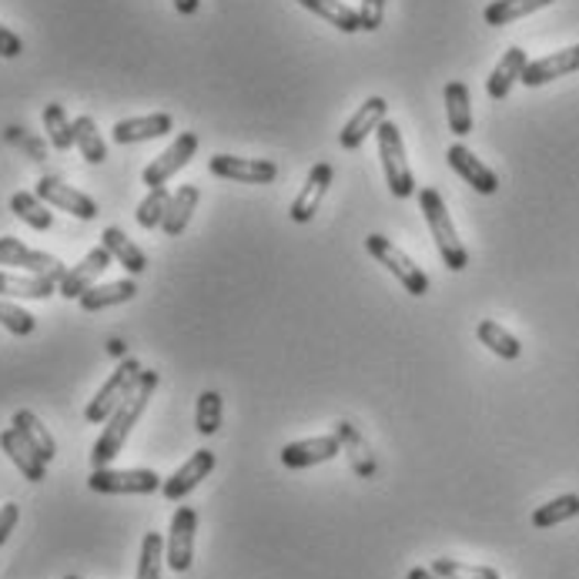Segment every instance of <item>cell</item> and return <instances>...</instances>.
Masks as SVG:
<instances>
[{"instance_id": "cell-1", "label": "cell", "mask_w": 579, "mask_h": 579, "mask_svg": "<svg viewBox=\"0 0 579 579\" xmlns=\"http://www.w3.org/2000/svg\"><path fill=\"white\" fill-rule=\"evenodd\" d=\"M154 389H157V372H148V369H144L138 389L114 408V416L105 423V433L98 436V443H95V449H91V466H95V469H105V466H111V462L121 456V449H124L131 429H134V426L141 423V416H144V408H148Z\"/></svg>"}, {"instance_id": "cell-2", "label": "cell", "mask_w": 579, "mask_h": 579, "mask_svg": "<svg viewBox=\"0 0 579 579\" xmlns=\"http://www.w3.org/2000/svg\"><path fill=\"white\" fill-rule=\"evenodd\" d=\"M416 195H419V208H423V215H426V225H429V231H433V238H436V248H439V255H443L446 269H449V272H466L469 252H466V244H462L459 234H456V225H452V215H449L443 195H439L436 188H419Z\"/></svg>"}, {"instance_id": "cell-3", "label": "cell", "mask_w": 579, "mask_h": 579, "mask_svg": "<svg viewBox=\"0 0 579 579\" xmlns=\"http://www.w3.org/2000/svg\"><path fill=\"white\" fill-rule=\"evenodd\" d=\"M375 141H379V157H382V172H385L389 192L395 198H412L419 188H416V178H412L408 161H405V141H402L398 124L382 121L379 131H375Z\"/></svg>"}, {"instance_id": "cell-4", "label": "cell", "mask_w": 579, "mask_h": 579, "mask_svg": "<svg viewBox=\"0 0 579 579\" xmlns=\"http://www.w3.org/2000/svg\"><path fill=\"white\" fill-rule=\"evenodd\" d=\"M365 252H369L389 275H395L398 285H402L408 295L423 298V295L429 292V275H426L416 262H412L398 244H392L385 234H369V238H365Z\"/></svg>"}, {"instance_id": "cell-5", "label": "cell", "mask_w": 579, "mask_h": 579, "mask_svg": "<svg viewBox=\"0 0 579 579\" xmlns=\"http://www.w3.org/2000/svg\"><path fill=\"white\" fill-rule=\"evenodd\" d=\"M141 372H144V369H141L138 359H124V362L111 372V379L98 389V395L88 402L85 419H88V423H108V419L114 416V408L138 389Z\"/></svg>"}, {"instance_id": "cell-6", "label": "cell", "mask_w": 579, "mask_h": 579, "mask_svg": "<svg viewBox=\"0 0 579 579\" xmlns=\"http://www.w3.org/2000/svg\"><path fill=\"white\" fill-rule=\"evenodd\" d=\"M88 485L95 492H105V495H148V492H157L164 482L154 469H95Z\"/></svg>"}, {"instance_id": "cell-7", "label": "cell", "mask_w": 579, "mask_h": 579, "mask_svg": "<svg viewBox=\"0 0 579 579\" xmlns=\"http://www.w3.org/2000/svg\"><path fill=\"white\" fill-rule=\"evenodd\" d=\"M195 151H198V134L182 131V134L141 172V182H144L148 188H164L182 168H188V161L195 157Z\"/></svg>"}, {"instance_id": "cell-8", "label": "cell", "mask_w": 579, "mask_h": 579, "mask_svg": "<svg viewBox=\"0 0 579 579\" xmlns=\"http://www.w3.org/2000/svg\"><path fill=\"white\" fill-rule=\"evenodd\" d=\"M208 172L225 182L238 185H272L278 178V164L265 157H234V154H215L208 161Z\"/></svg>"}, {"instance_id": "cell-9", "label": "cell", "mask_w": 579, "mask_h": 579, "mask_svg": "<svg viewBox=\"0 0 579 579\" xmlns=\"http://www.w3.org/2000/svg\"><path fill=\"white\" fill-rule=\"evenodd\" d=\"M0 265L21 269L28 275H44V278H54V282H61L67 275L61 259H54L47 252H34V248H28L18 238H0Z\"/></svg>"}, {"instance_id": "cell-10", "label": "cell", "mask_w": 579, "mask_h": 579, "mask_svg": "<svg viewBox=\"0 0 579 579\" xmlns=\"http://www.w3.org/2000/svg\"><path fill=\"white\" fill-rule=\"evenodd\" d=\"M195 529H198V513L192 506H178L172 516L168 543H164V559L175 572H188L195 559Z\"/></svg>"}, {"instance_id": "cell-11", "label": "cell", "mask_w": 579, "mask_h": 579, "mask_svg": "<svg viewBox=\"0 0 579 579\" xmlns=\"http://www.w3.org/2000/svg\"><path fill=\"white\" fill-rule=\"evenodd\" d=\"M47 208H57V211H67L80 221H95L98 218V201L85 192H77L57 178H41L37 182V192H34Z\"/></svg>"}, {"instance_id": "cell-12", "label": "cell", "mask_w": 579, "mask_h": 579, "mask_svg": "<svg viewBox=\"0 0 579 579\" xmlns=\"http://www.w3.org/2000/svg\"><path fill=\"white\" fill-rule=\"evenodd\" d=\"M111 262H114L111 252H108L105 244H98L95 252H88L85 259H80V262L61 278V288H57V292H61L64 298H80L88 288H95V282L111 269Z\"/></svg>"}, {"instance_id": "cell-13", "label": "cell", "mask_w": 579, "mask_h": 579, "mask_svg": "<svg viewBox=\"0 0 579 579\" xmlns=\"http://www.w3.org/2000/svg\"><path fill=\"white\" fill-rule=\"evenodd\" d=\"M215 452L211 449H198L182 469H175V476H168V479H164V485H161V495H164V500H168V503H182L185 500V495L201 482V479H208L211 476V469H215Z\"/></svg>"}, {"instance_id": "cell-14", "label": "cell", "mask_w": 579, "mask_h": 579, "mask_svg": "<svg viewBox=\"0 0 579 579\" xmlns=\"http://www.w3.org/2000/svg\"><path fill=\"white\" fill-rule=\"evenodd\" d=\"M446 161H449V168H452L466 185H472L479 195H495V192H500V178H495V172L489 168V164H482L466 144H452V148L446 151Z\"/></svg>"}, {"instance_id": "cell-15", "label": "cell", "mask_w": 579, "mask_h": 579, "mask_svg": "<svg viewBox=\"0 0 579 579\" xmlns=\"http://www.w3.org/2000/svg\"><path fill=\"white\" fill-rule=\"evenodd\" d=\"M332 178H336L332 164H325V161H318L315 168L308 172V178H305V185H302L298 198H295V201H292V208H288V215H292V221H295V225H308V221L315 218V211H318V205H321V198H325L328 185H332Z\"/></svg>"}, {"instance_id": "cell-16", "label": "cell", "mask_w": 579, "mask_h": 579, "mask_svg": "<svg viewBox=\"0 0 579 579\" xmlns=\"http://www.w3.org/2000/svg\"><path fill=\"white\" fill-rule=\"evenodd\" d=\"M385 114H389L385 98H369V101L346 121V128L339 131V144H342L346 151H359V148L369 141V134H375L379 124L389 121Z\"/></svg>"}, {"instance_id": "cell-17", "label": "cell", "mask_w": 579, "mask_h": 579, "mask_svg": "<svg viewBox=\"0 0 579 579\" xmlns=\"http://www.w3.org/2000/svg\"><path fill=\"white\" fill-rule=\"evenodd\" d=\"M342 452L339 436H315V439H302V443H288L282 449V462L288 469H312L318 462H328Z\"/></svg>"}, {"instance_id": "cell-18", "label": "cell", "mask_w": 579, "mask_h": 579, "mask_svg": "<svg viewBox=\"0 0 579 579\" xmlns=\"http://www.w3.org/2000/svg\"><path fill=\"white\" fill-rule=\"evenodd\" d=\"M572 70H579V44L566 47V51H556V54H546L539 61H529L526 70H523V85L539 88V85H549V80L566 77Z\"/></svg>"}, {"instance_id": "cell-19", "label": "cell", "mask_w": 579, "mask_h": 579, "mask_svg": "<svg viewBox=\"0 0 579 579\" xmlns=\"http://www.w3.org/2000/svg\"><path fill=\"white\" fill-rule=\"evenodd\" d=\"M175 128V118L172 114H144V118H124L114 124L111 138L118 144H141V141H154V138H164V134H172Z\"/></svg>"}, {"instance_id": "cell-20", "label": "cell", "mask_w": 579, "mask_h": 579, "mask_svg": "<svg viewBox=\"0 0 579 579\" xmlns=\"http://www.w3.org/2000/svg\"><path fill=\"white\" fill-rule=\"evenodd\" d=\"M526 64H529V54H526L523 47H510V51L503 54V61L492 67V74H489V80H485V95H489L492 101H506L516 80H523Z\"/></svg>"}, {"instance_id": "cell-21", "label": "cell", "mask_w": 579, "mask_h": 579, "mask_svg": "<svg viewBox=\"0 0 579 579\" xmlns=\"http://www.w3.org/2000/svg\"><path fill=\"white\" fill-rule=\"evenodd\" d=\"M0 449L8 452V459L24 472V479H31V482H41L44 476H47V462L37 456V449L11 426V429H4L0 433Z\"/></svg>"}, {"instance_id": "cell-22", "label": "cell", "mask_w": 579, "mask_h": 579, "mask_svg": "<svg viewBox=\"0 0 579 579\" xmlns=\"http://www.w3.org/2000/svg\"><path fill=\"white\" fill-rule=\"evenodd\" d=\"M101 244L111 252V259L128 272V275H141L148 269V255L141 252V248L121 231V228H105L101 234Z\"/></svg>"}, {"instance_id": "cell-23", "label": "cell", "mask_w": 579, "mask_h": 579, "mask_svg": "<svg viewBox=\"0 0 579 579\" xmlns=\"http://www.w3.org/2000/svg\"><path fill=\"white\" fill-rule=\"evenodd\" d=\"M138 295V285L131 278H121V282H108V285H95L88 288L85 295L77 298V305L85 312H105V308H114V305H124Z\"/></svg>"}, {"instance_id": "cell-24", "label": "cell", "mask_w": 579, "mask_h": 579, "mask_svg": "<svg viewBox=\"0 0 579 579\" xmlns=\"http://www.w3.org/2000/svg\"><path fill=\"white\" fill-rule=\"evenodd\" d=\"M198 198H201V192H198L195 185H182V188L172 195L168 211H164V221H161L164 234L178 238V234L188 228V221H192V215H195V208H198Z\"/></svg>"}, {"instance_id": "cell-25", "label": "cell", "mask_w": 579, "mask_h": 579, "mask_svg": "<svg viewBox=\"0 0 579 579\" xmlns=\"http://www.w3.org/2000/svg\"><path fill=\"white\" fill-rule=\"evenodd\" d=\"M446 118H449V131L456 138L472 134V101H469V88L462 80H449L446 85Z\"/></svg>"}, {"instance_id": "cell-26", "label": "cell", "mask_w": 579, "mask_h": 579, "mask_svg": "<svg viewBox=\"0 0 579 579\" xmlns=\"http://www.w3.org/2000/svg\"><path fill=\"white\" fill-rule=\"evenodd\" d=\"M549 4L553 0H492V4L482 11V21L489 28H506V24L523 21V18H529V14H536Z\"/></svg>"}, {"instance_id": "cell-27", "label": "cell", "mask_w": 579, "mask_h": 579, "mask_svg": "<svg viewBox=\"0 0 579 579\" xmlns=\"http://www.w3.org/2000/svg\"><path fill=\"white\" fill-rule=\"evenodd\" d=\"M54 292H57L54 278L0 272V298H51Z\"/></svg>"}, {"instance_id": "cell-28", "label": "cell", "mask_w": 579, "mask_h": 579, "mask_svg": "<svg viewBox=\"0 0 579 579\" xmlns=\"http://www.w3.org/2000/svg\"><path fill=\"white\" fill-rule=\"evenodd\" d=\"M298 4L305 8V11H312V14H318L321 21H328L336 31H342V34H356V31H362V24H359V11H352L346 0H298Z\"/></svg>"}, {"instance_id": "cell-29", "label": "cell", "mask_w": 579, "mask_h": 579, "mask_svg": "<svg viewBox=\"0 0 579 579\" xmlns=\"http://www.w3.org/2000/svg\"><path fill=\"white\" fill-rule=\"evenodd\" d=\"M476 336H479V342H482L492 356H500V359H506V362H516V359L523 356L520 339H516L513 332H506V328H503L500 321H492V318H482V321H479Z\"/></svg>"}, {"instance_id": "cell-30", "label": "cell", "mask_w": 579, "mask_h": 579, "mask_svg": "<svg viewBox=\"0 0 579 579\" xmlns=\"http://www.w3.org/2000/svg\"><path fill=\"white\" fill-rule=\"evenodd\" d=\"M11 426L37 449V456L44 459V462H51L54 456H57V443H54V436L44 429V423L34 416V412L31 408H18L14 412V419H11Z\"/></svg>"}, {"instance_id": "cell-31", "label": "cell", "mask_w": 579, "mask_h": 579, "mask_svg": "<svg viewBox=\"0 0 579 579\" xmlns=\"http://www.w3.org/2000/svg\"><path fill=\"white\" fill-rule=\"evenodd\" d=\"M74 144H77L80 154H85V161L105 164L108 144H105V138H101V131H98V124H95L91 114H80V118L74 121Z\"/></svg>"}, {"instance_id": "cell-32", "label": "cell", "mask_w": 579, "mask_h": 579, "mask_svg": "<svg viewBox=\"0 0 579 579\" xmlns=\"http://www.w3.org/2000/svg\"><path fill=\"white\" fill-rule=\"evenodd\" d=\"M11 211H14L24 225H31L34 231H51V228H54V211H51L37 195H31V192H18V195L11 198Z\"/></svg>"}, {"instance_id": "cell-33", "label": "cell", "mask_w": 579, "mask_h": 579, "mask_svg": "<svg viewBox=\"0 0 579 579\" xmlns=\"http://www.w3.org/2000/svg\"><path fill=\"white\" fill-rule=\"evenodd\" d=\"M576 516H579V495L566 492V495H556L553 503H546L533 513V526L536 529H553V526L566 523V520H576Z\"/></svg>"}, {"instance_id": "cell-34", "label": "cell", "mask_w": 579, "mask_h": 579, "mask_svg": "<svg viewBox=\"0 0 579 579\" xmlns=\"http://www.w3.org/2000/svg\"><path fill=\"white\" fill-rule=\"evenodd\" d=\"M336 436H339V443L346 446V452H349V459H352V469H356L359 476H372V472H375V459H372L365 439L356 433V426H352V423H339Z\"/></svg>"}, {"instance_id": "cell-35", "label": "cell", "mask_w": 579, "mask_h": 579, "mask_svg": "<svg viewBox=\"0 0 579 579\" xmlns=\"http://www.w3.org/2000/svg\"><path fill=\"white\" fill-rule=\"evenodd\" d=\"M44 131H47V141L57 151H70V144H74V121H67L61 105H47L44 108Z\"/></svg>"}, {"instance_id": "cell-36", "label": "cell", "mask_w": 579, "mask_h": 579, "mask_svg": "<svg viewBox=\"0 0 579 579\" xmlns=\"http://www.w3.org/2000/svg\"><path fill=\"white\" fill-rule=\"evenodd\" d=\"M443 579H500V569L492 566H476V562H459V559H433L429 566Z\"/></svg>"}, {"instance_id": "cell-37", "label": "cell", "mask_w": 579, "mask_h": 579, "mask_svg": "<svg viewBox=\"0 0 579 579\" xmlns=\"http://www.w3.org/2000/svg\"><path fill=\"white\" fill-rule=\"evenodd\" d=\"M168 201H172V195H168V188H148V198L138 205V211H134V218H138V225L141 228H157L161 221H164V211H168Z\"/></svg>"}, {"instance_id": "cell-38", "label": "cell", "mask_w": 579, "mask_h": 579, "mask_svg": "<svg viewBox=\"0 0 579 579\" xmlns=\"http://www.w3.org/2000/svg\"><path fill=\"white\" fill-rule=\"evenodd\" d=\"M161 562H164V539L161 533H148L141 543L138 579H161Z\"/></svg>"}, {"instance_id": "cell-39", "label": "cell", "mask_w": 579, "mask_h": 579, "mask_svg": "<svg viewBox=\"0 0 579 579\" xmlns=\"http://www.w3.org/2000/svg\"><path fill=\"white\" fill-rule=\"evenodd\" d=\"M195 423L201 436H215L221 429V395L218 392H201L198 395V412H195Z\"/></svg>"}, {"instance_id": "cell-40", "label": "cell", "mask_w": 579, "mask_h": 579, "mask_svg": "<svg viewBox=\"0 0 579 579\" xmlns=\"http://www.w3.org/2000/svg\"><path fill=\"white\" fill-rule=\"evenodd\" d=\"M0 325H4L11 336H31L37 321H34V315L28 308L14 305L8 298H0Z\"/></svg>"}, {"instance_id": "cell-41", "label": "cell", "mask_w": 579, "mask_h": 579, "mask_svg": "<svg viewBox=\"0 0 579 579\" xmlns=\"http://www.w3.org/2000/svg\"><path fill=\"white\" fill-rule=\"evenodd\" d=\"M382 18H385V0H362V8H359L362 31H379Z\"/></svg>"}, {"instance_id": "cell-42", "label": "cell", "mask_w": 579, "mask_h": 579, "mask_svg": "<svg viewBox=\"0 0 579 579\" xmlns=\"http://www.w3.org/2000/svg\"><path fill=\"white\" fill-rule=\"evenodd\" d=\"M18 520H21V506L18 503H4V506H0V546L11 539V533L18 529Z\"/></svg>"}, {"instance_id": "cell-43", "label": "cell", "mask_w": 579, "mask_h": 579, "mask_svg": "<svg viewBox=\"0 0 579 579\" xmlns=\"http://www.w3.org/2000/svg\"><path fill=\"white\" fill-rule=\"evenodd\" d=\"M21 51H24V41L11 31V28H4L0 24V57H21Z\"/></svg>"}, {"instance_id": "cell-44", "label": "cell", "mask_w": 579, "mask_h": 579, "mask_svg": "<svg viewBox=\"0 0 579 579\" xmlns=\"http://www.w3.org/2000/svg\"><path fill=\"white\" fill-rule=\"evenodd\" d=\"M198 8H201V0H175V11L185 14V18L198 14Z\"/></svg>"}, {"instance_id": "cell-45", "label": "cell", "mask_w": 579, "mask_h": 579, "mask_svg": "<svg viewBox=\"0 0 579 579\" xmlns=\"http://www.w3.org/2000/svg\"><path fill=\"white\" fill-rule=\"evenodd\" d=\"M405 579H443L439 572H433L429 566H416V569H408V576Z\"/></svg>"}, {"instance_id": "cell-46", "label": "cell", "mask_w": 579, "mask_h": 579, "mask_svg": "<svg viewBox=\"0 0 579 579\" xmlns=\"http://www.w3.org/2000/svg\"><path fill=\"white\" fill-rule=\"evenodd\" d=\"M108 352H111V356H124V342H121V339H111V342H108Z\"/></svg>"}, {"instance_id": "cell-47", "label": "cell", "mask_w": 579, "mask_h": 579, "mask_svg": "<svg viewBox=\"0 0 579 579\" xmlns=\"http://www.w3.org/2000/svg\"><path fill=\"white\" fill-rule=\"evenodd\" d=\"M67 579H77V576H67Z\"/></svg>"}]
</instances>
